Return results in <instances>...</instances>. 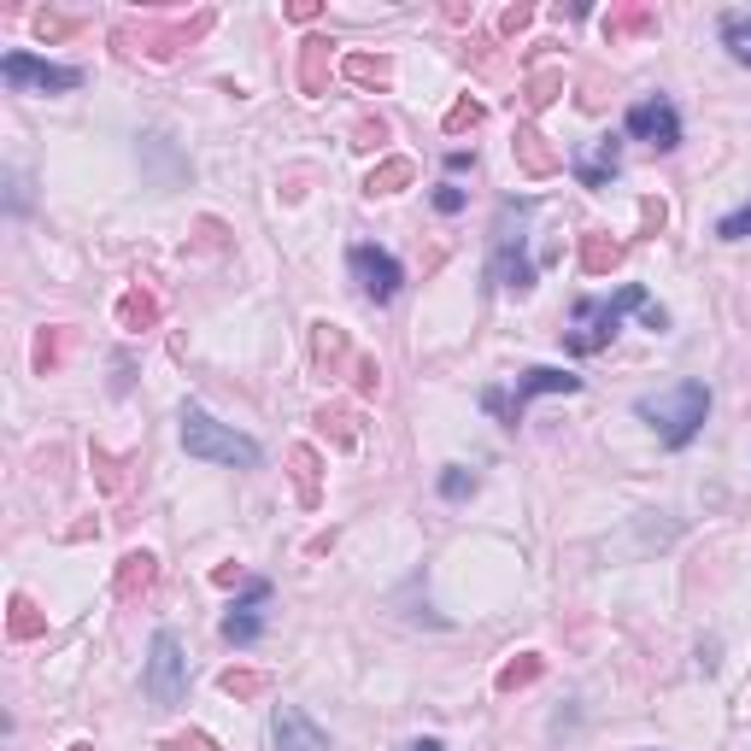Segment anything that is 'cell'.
<instances>
[{"mask_svg": "<svg viewBox=\"0 0 751 751\" xmlns=\"http://www.w3.org/2000/svg\"><path fill=\"white\" fill-rule=\"evenodd\" d=\"M634 417L652 423L658 441L670 446V453H682V446L699 441L704 417H711V387H704V382H675L670 394H640V399H634Z\"/></svg>", "mask_w": 751, "mask_h": 751, "instance_id": "cell-1", "label": "cell"}, {"mask_svg": "<svg viewBox=\"0 0 751 751\" xmlns=\"http://www.w3.org/2000/svg\"><path fill=\"white\" fill-rule=\"evenodd\" d=\"M646 288L640 282H628V288H616L611 300H575V311H570V329H563V346H570L575 358H587V353H604V346L616 341V329H623V317L628 311H640L646 317Z\"/></svg>", "mask_w": 751, "mask_h": 751, "instance_id": "cell-2", "label": "cell"}, {"mask_svg": "<svg viewBox=\"0 0 751 751\" xmlns=\"http://www.w3.org/2000/svg\"><path fill=\"white\" fill-rule=\"evenodd\" d=\"M182 446H188V458H206V464H224V470H258V458H265L258 441L236 435L206 406H182Z\"/></svg>", "mask_w": 751, "mask_h": 751, "instance_id": "cell-3", "label": "cell"}, {"mask_svg": "<svg viewBox=\"0 0 751 751\" xmlns=\"http://www.w3.org/2000/svg\"><path fill=\"white\" fill-rule=\"evenodd\" d=\"M540 394H582V376H570L558 365H534V370L517 376V387H487L482 406L494 411L505 429H517V423H523V411H529V399H540Z\"/></svg>", "mask_w": 751, "mask_h": 751, "instance_id": "cell-4", "label": "cell"}, {"mask_svg": "<svg viewBox=\"0 0 751 751\" xmlns=\"http://www.w3.org/2000/svg\"><path fill=\"white\" fill-rule=\"evenodd\" d=\"M141 687H148L153 704H165V711H177L188 699V658H182V640L170 628L153 634V652H148V670H141Z\"/></svg>", "mask_w": 751, "mask_h": 751, "instance_id": "cell-5", "label": "cell"}, {"mask_svg": "<svg viewBox=\"0 0 751 751\" xmlns=\"http://www.w3.org/2000/svg\"><path fill=\"white\" fill-rule=\"evenodd\" d=\"M346 270H353L358 294H365L370 306H387V300L406 288V265L387 247H376V241H353V247H346Z\"/></svg>", "mask_w": 751, "mask_h": 751, "instance_id": "cell-6", "label": "cell"}, {"mask_svg": "<svg viewBox=\"0 0 751 751\" xmlns=\"http://www.w3.org/2000/svg\"><path fill=\"white\" fill-rule=\"evenodd\" d=\"M623 129H628L634 141H646V148H658V153H675V148H682V112H675V100H663V94L634 100L628 118H623Z\"/></svg>", "mask_w": 751, "mask_h": 751, "instance_id": "cell-7", "label": "cell"}, {"mask_svg": "<svg viewBox=\"0 0 751 751\" xmlns=\"http://www.w3.org/2000/svg\"><path fill=\"white\" fill-rule=\"evenodd\" d=\"M0 77H7L12 89H41V94H71V89H82V71H77V65L36 60V53H24V48H12L7 60H0Z\"/></svg>", "mask_w": 751, "mask_h": 751, "instance_id": "cell-8", "label": "cell"}, {"mask_svg": "<svg viewBox=\"0 0 751 751\" xmlns=\"http://www.w3.org/2000/svg\"><path fill=\"white\" fill-rule=\"evenodd\" d=\"M494 282L505 288V294H529L534 288L529 241H523V229H511V212H505L499 229H494Z\"/></svg>", "mask_w": 751, "mask_h": 751, "instance_id": "cell-9", "label": "cell"}, {"mask_svg": "<svg viewBox=\"0 0 751 751\" xmlns=\"http://www.w3.org/2000/svg\"><path fill=\"white\" fill-rule=\"evenodd\" d=\"M265 604H270V582H247V594L229 604V616L218 623V634L229 646H253L265 634Z\"/></svg>", "mask_w": 751, "mask_h": 751, "instance_id": "cell-10", "label": "cell"}, {"mask_svg": "<svg viewBox=\"0 0 751 751\" xmlns=\"http://www.w3.org/2000/svg\"><path fill=\"white\" fill-rule=\"evenodd\" d=\"M270 746L277 751H329V734L300 711V704H277L270 711Z\"/></svg>", "mask_w": 751, "mask_h": 751, "instance_id": "cell-11", "label": "cell"}, {"mask_svg": "<svg viewBox=\"0 0 751 751\" xmlns=\"http://www.w3.org/2000/svg\"><path fill=\"white\" fill-rule=\"evenodd\" d=\"M575 182L582 188H611V177L623 170V141L616 136H599V141H587L582 153H575Z\"/></svg>", "mask_w": 751, "mask_h": 751, "instance_id": "cell-12", "label": "cell"}, {"mask_svg": "<svg viewBox=\"0 0 751 751\" xmlns=\"http://www.w3.org/2000/svg\"><path fill=\"white\" fill-rule=\"evenodd\" d=\"M311 365L323 382H335V376H346V365H353V341H346V329L335 323H311Z\"/></svg>", "mask_w": 751, "mask_h": 751, "instance_id": "cell-13", "label": "cell"}, {"mask_svg": "<svg viewBox=\"0 0 751 751\" xmlns=\"http://www.w3.org/2000/svg\"><path fill=\"white\" fill-rule=\"evenodd\" d=\"M511 148H517V165H523L529 177H552V170H563V153L546 148V136H540V129H517V141H511Z\"/></svg>", "mask_w": 751, "mask_h": 751, "instance_id": "cell-14", "label": "cell"}, {"mask_svg": "<svg viewBox=\"0 0 751 751\" xmlns=\"http://www.w3.org/2000/svg\"><path fill=\"white\" fill-rule=\"evenodd\" d=\"M341 77L346 82H365V89H387V82H394V60H382V53H346Z\"/></svg>", "mask_w": 751, "mask_h": 751, "instance_id": "cell-15", "label": "cell"}, {"mask_svg": "<svg viewBox=\"0 0 751 751\" xmlns=\"http://www.w3.org/2000/svg\"><path fill=\"white\" fill-rule=\"evenodd\" d=\"M153 582H158V558H153V552H129V558L118 563V599L148 594Z\"/></svg>", "mask_w": 751, "mask_h": 751, "instance_id": "cell-16", "label": "cell"}, {"mask_svg": "<svg viewBox=\"0 0 751 751\" xmlns=\"http://www.w3.org/2000/svg\"><path fill=\"white\" fill-rule=\"evenodd\" d=\"M329 48H335V41H323V36L300 41V89H306V94H323V65H329Z\"/></svg>", "mask_w": 751, "mask_h": 751, "instance_id": "cell-17", "label": "cell"}, {"mask_svg": "<svg viewBox=\"0 0 751 751\" xmlns=\"http://www.w3.org/2000/svg\"><path fill=\"white\" fill-rule=\"evenodd\" d=\"M158 323V300L141 294V288H129V294L118 300V329H129V335H141V329Z\"/></svg>", "mask_w": 751, "mask_h": 751, "instance_id": "cell-18", "label": "cell"}, {"mask_svg": "<svg viewBox=\"0 0 751 751\" xmlns=\"http://www.w3.org/2000/svg\"><path fill=\"white\" fill-rule=\"evenodd\" d=\"M411 177H417L411 158H382L365 177V194H399V188H411Z\"/></svg>", "mask_w": 751, "mask_h": 751, "instance_id": "cell-19", "label": "cell"}, {"mask_svg": "<svg viewBox=\"0 0 751 751\" xmlns=\"http://www.w3.org/2000/svg\"><path fill=\"white\" fill-rule=\"evenodd\" d=\"M616 258H623V241L599 236V229H594V236H582V270H587V277H599V270H611Z\"/></svg>", "mask_w": 751, "mask_h": 751, "instance_id": "cell-20", "label": "cell"}, {"mask_svg": "<svg viewBox=\"0 0 751 751\" xmlns=\"http://www.w3.org/2000/svg\"><path fill=\"white\" fill-rule=\"evenodd\" d=\"M646 30H658V12L652 7H628V12H611V18H604V36H611V41L646 36Z\"/></svg>", "mask_w": 751, "mask_h": 751, "instance_id": "cell-21", "label": "cell"}, {"mask_svg": "<svg viewBox=\"0 0 751 751\" xmlns=\"http://www.w3.org/2000/svg\"><path fill=\"white\" fill-rule=\"evenodd\" d=\"M540 670H546V663H540V652H523V658H517V663H505V670H499V692H517V687H529V682H540Z\"/></svg>", "mask_w": 751, "mask_h": 751, "instance_id": "cell-22", "label": "cell"}, {"mask_svg": "<svg viewBox=\"0 0 751 751\" xmlns=\"http://www.w3.org/2000/svg\"><path fill=\"white\" fill-rule=\"evenodd\" d=\"M218 687L229 692V699H258V692L270 687V675H265V670H224Z\"/></svg>", "mask_w": 751, "mask_h": 751, "instance_id": "cell-23", "label": "cell"}, {"mask_svg": "<svg viewBox=\"0 0 751 751\" xmlns=\"http://www.w3.org/2000/svg\"><path fill=\"white\" fill-rule=\"evenodd\" d=\"M288 464H294V487H300V499L317 505V453H311V446H294V453H288Z\"/></svg>", "mask_w": 751, "mask_h": 751, "instance_id": "cell-24", "label": "cell"}, {"mask_svg": "<svg viewBox=\"0 0 751 751\" xmlns=\"http://www.w3.org/2000/svg\"><path fill=\"white\" fill-rule=\"evenodd\" d=\"M722 41H728V53L740 65H751V18L746 12H728V18H722Z\"/></svg>", "mask_w": 751, "mask_h": 751, "instance_id": "cell-25", "label": "cell"}, {"mask_svg": "<svg viewBox=\"0 0 751 751\" xmlns=\"http://www.w3.org/2000/svg\"><path fill=\"white\" fill-rule=\"evenodd\" d=\"M353 423H358L353 411H329V406L317 411V429H323V435H335V446H353V441H358V429H353Z\"/></svg>", "mask_w": 751, "mask_h": 751, "instance_id": "cell-26", "label": "cell"}, {"mask_svg": "<svg viewBox=\"0 0 751 751\" xmlns=\"http://www.w3.org/2000/svg\"><path fill=\"white\" fill-rule=\"evenodd\" d=\"M558 89H563V71H534V77H529V106H534V112L552 106Z\"/></svg>", "mask_w": 751, "mask_h": 751, "instance_id": "cell-27", "label": "cell"}, {"mask_svg": "<svg viewBox=\"0 0 751 751\" xmlns=\"http://www.w3.org/2000/svg\"><path fill=\"white\" fill-rule=\"evenodd\" d=\"M41 628H48V623H41V616H36V604L18 594V599H12V640H36Z\"/></svg>", "mask_w": 751, "mask_h": 751, "instance_id": "cell-28", "label": "cell"}, {"mask_svg": "<svg viewBox=\"0 0 751 751\" xmlns=\"http://www.w3.org/2000/svg\"><path fill=\"white\" fill-rule=\"evenodd\" d=\"M475 494V475L464 464H446L441 470V499H470Z\"/></svg>", "mask_w": 751, "mask_h": 751, "instance_id": "cell-29", "label": "cell"}, {"mask_svg": "<svg viewBox=\"0 0 751 751\" xmlns=\"http://www.w3.org/2000/svg\"><path fill=\"white\" fill-rule=\"evenodd\" d=\"M716 241H751V206H734L728 218H716Z\"/></svg>", "mask_w": 751, "mask_h": 751, "instance_id": "cell-30", "label": "cell"}, {"mask_svg": "<svg viewBox=\"0 0 751 751\" xmlns=\"http://www.w3.org/2000/svg\"><path fill=\"white\" fill-rule=\"evenodd\" d=\"M482 118H487V112H482V100H470V94H464L453 112H446V129H453V136H458V129H475Z\"/></svg>", "mask_w": 751, "mask_h": 751, "instance_id": "cell-31", "label": "cell"}, {"mask_svg": "<svg viewBox=\"0 0 751 751\" xmlns=\"http://www.w3.org/2000/svg\"><path fill=\"white\" fill-rule=\"evenodd\" d=\"M60 358H65V329H53V335H41V341H36V370L48 376L53 365H60Z\"/></svg>", "mask_w": 751, "mask_h": 751, "instance_id": "cell-32", "label": "cell"}, {"mask_svg": "<svg viewBox=\"0 0 751 751\" xmlns=\"http://www.w3.org/2000/svg\"><path fill=\"white\" fill-rule=\"evenodd\" d=\"M353 387H358V394H376V387H382V370H376V358H353Z\"/></svg>", "mask_w": 751, "mask_h": 751, "instance_id": "cell-33", "label": "cell"}, {"mask_svg": "<svg viewBox=\"0 0 751 751\" xmlns=\"http://www.w3.org/2000/svg\"><path fill=\"white\" fill-rule=\"evenodd\" d=\"M382 136H387L382 118H358L353 124V148H382Z\"/></svg>", "mask_w": 751, "mask_h": 751, "instance_id": "cell-34", "label": "cell"}, {"mask_svg": "<svg viewBox=\"0 0 751 751\" xmlns=\"http://www.w3.org/2000/svg\"><path fill=\"white\" fill-rule=\"evenodd\" d=\"M470 206V194H464V188H453V182H446V188H435V212H446V218H458V212H464Z\"/></svg>", "mask_w": 751, "mask_h": 751, "instance_id": "cell-35", "label": "cell"}, {"mask_svg": "<svg viewBox=\"0 0 751 751\" xmlns=\"http://www.w3.org/2000/svg\"><path fill=\"white\" fill-rule=\"evenodd\" d=\"M7 206H12V212L30 206V182H24V170H7Z\"/></svg>", "mask_w": 751, "mask_h": 751, "instance_id": "cell-36", "label": "cell"}, {"mask_svg": "<svg viewBox=\"0 0 751 751\" xmlns=\"http://www.w3.org/2000/svg\"><path fill=\"white\" fill-rule=\"evenodd\" d=\"M165 751H218L212 734H182V740H165Z\"/></svg>", "mask_w": 751, "mask_h": 751, "instance_id": "cell-37", "label": "cell"}, {"mask_svg": "<svg viewBox=\"0 0 751 751\" xmlns=\"http://www.w3.org/2000/svg\"><path fill=\"white\" fill-rule=\"evenodd\" d=\"M446 170H453V177H464V170H475V148H453V153H446Z\"/></svg>", "mask_w": 751, "mask_h": 751, "instance_id": "cell-38", "label": "cell"}, {"mask_svg": "<svg viewBox=\"0 0 751 751\" xmlns=\"http://www.w3.org/2000/svg\"><path fill=\"white\" fill-rule=\"evenodd\" d=\"M529 18H534L529 7H511V12H505V18H499V30H505V36H517V30H523V24H529Z\"/></svg>", "mask_w": 751, "mask_h": 751, "instance_id": "cell-39", "label": "cell"}, {"mask_svg": "<svg viewBox=\"0 0 751 751\" xmlns=\"http://www.w3.org/2000/svg\"><path fill=\"white\" fill-rule=\"evenodd\" d=\"M288 18H294V24H311L317 7H311V0H300V7H288Z\"/></svg>", "mask_w": 751, "mask_h": 751, "instance_id": "cell-40", "label": "cell"}, {"mask_svg": "<svg viewBox=\"0 0 751 751\" xmlns=\"http://www.w3.org/2000/svg\"><path fill=\"white\" fill-rule=\"evenodd\" d=\"M212 582L229 587V582H241V570H236V563H218V570H212Z\"/></svg>", "mask_w": 751, "mask_h": 751, "instance_id": "cell-41", "label": "cell"}, {"mask_svg": "<svg viewBox=\"0 0 751 751\" xmlns=\"http://www.w3.org/2000/svg\"><path fill=\"white\" fill-rule=\"evenodd\" d=\"M406 751H446V746H441V740H411Z\"/></svg>", "mask_w": 751, "mask_h": 751, "instance_id": "cell-42", "label": "cell"}, {"mask_svg": "<svg viewBox=\"0 0 751 751\" xmlns=\"http://www.w3.org/2000/svg\"><path fill=\"white\" fill-rule=\"evenodd\" d=\"M71 751H94V746H71Z\"/></svg>", "mask_w": 751, "mask_h": 751, "instance_id": "cell-43", "label": "cell"}]
</instances>
